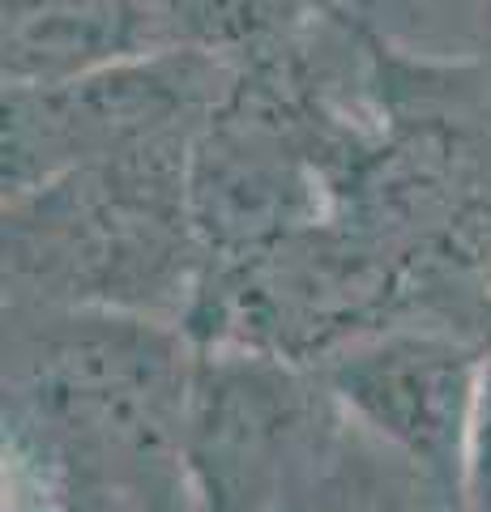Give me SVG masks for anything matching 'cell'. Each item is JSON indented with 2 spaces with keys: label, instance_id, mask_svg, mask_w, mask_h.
<instances>
[{
  "label": "cell",
  "instance_id": "6da1fadb",
  "mask_svg": "<svg viewBox=\"0 0 491 512\" xmlns=\"http://www.w3.org/2000/svg\"><path fill=\"white\" fill-rule=\"evenodd\" d=\"M197 342L180 320L5 303L13 495L99 512H201L188 466Z\"/></svg>",
  "mask_w": 491,
  "mask_h": 512
},
{
  "label": "cell",
  "instance_id": "7a4b0ae2",
  "mask_svg": "<svg viewBox=\"0 0 491 512\" xmlns=\"http://www.w3.org/2000/svg\"><path fill=\"white\" fill-rule=\"evenodd\" d=\"M197 137H163L5 197V303L180 320L205 248L188 205Z\"/></svg>",
  "mask_w": 491,
  "mask_h": 512
},
{
  "label": "cell",
  "instance_id": "3957f363",
  "mask_svg": "<svg viewBox=\"0 0 491 512\" xmlns=\"http://www.w3.org/2000/svg\"><path fill=\"white\" fill-rule=\"evenodd\" d=\"M235 64L171 47L60 86H5V197L163 137H197Z\"/></svg>",
  "mask_w": 491,
  "mask_h": 512
},
{
  "label": "cell",
  "instance_id": "277c9868",
  "mask_svg": "<svg viewBox=\"0 0 491 512\" xmlns=\"http://www.w3.org/2000/svg\"><path fill=\"white\" fill-rule=\"evenodd\" d=\"M487 350L457 329L406 320L346 342L316 372L363 427L419 461L466 508L470 423Z\"/></svg>",
  "mask_w": 491,
  "mask_h": 512
},
{
  "label": "cell",
  "instance_id": "5b68a950",
  "mask_svg": "<svg viewBox=\"0 0 491 512\" xmlns=\"http://www.w3.org/2000/svg\"><path fill=\"white\" fill-rule=\"evenodd\" d=\"M171 47L163 0H0L5 86H60Z\"/></svg>",
  "mask_w": 491,
  "mask_h": 512
},
{
  "label": "cell",
  "instance_id": "8992f818",
  "mask_svg": "<svg viewBox=\"0 0 491 512\" xmlns=\"http://www.w3.org/2000/svg\"><path fill=\"white\" fill-rule=\"evenodd\" d=\"M180 47L214 52L231 64L295 47L329 13L325 0H163Z\"/></svg>",
  "mask_w": 491,
  "mask_h": 512
},
{
  "label": "cell",
  "instance_id": "52a82bcc",
  "mask_svg": "<svg viewBox=\"0 0 491 512\" xmlns=\"http://www.w3.org/2000/svg\"><path fill=\"white\" fill-rule=\"evenodd\" d=\"M466 512H491V350L479 380V402L470 423V457H466Z\"/></svg>",
  "mask_w": 491,
  "mask_h": 512
},
{
  "label": "cell",
  "instance_id": "ba28073f",
  "mask_svg": "<svg viewBox=\"0 0 491 512\" xmlns=\"http://www.w3.org/2000/svg\"><path fill=\"white\" fill-rule=\"evenodd\" d=\"M13 512H99V508H82V504H65V500H35V495H13Z\"/></svg>",
  "mask_w": 491,
  "mask_h": 512
},
{
  "label": "cell",
  "instance_id": "9c48e42d",
  "mask_svg": "<svg viewBox=\"0 0 491 512\" xmlns=\"http://www.w3.org/2000/svg\"><path fill=\"white\" fill-rule=\"evenodd\" d=\"M483 35H487V56H491V0H483Z\"/></svg>",
  "mask_w": 491,
  "mask_h": 512
}]
</instances>
